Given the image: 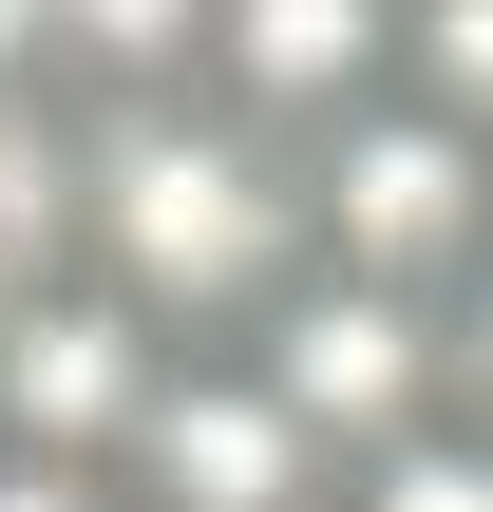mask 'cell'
I'll list each match as a JSON object with an SVG mask.
<instances>
[{
    "label": "cell",
    "instance_id": "6da1fadb",
    "mask_svg": "<svg viewBox=\"0 0 493 512\" xmlns=\"http://www.w3.org/2000/svg\"><path fill=\"white\" fill-rule=\"evenodd\" d=\"M76 266L171 342H247L304 285V152L247 133L228 95L76 114Z\"/></svg>",
    "mask_w": 493,
    "mask_h": 512
},
{
    "label": "cell",
    "instance_id": "7a4b0ae2",
    "mask_svg": "<svg viewBox=\"0 0 493 512\" xmlns=\"http://www.w3.org/2000/svg\"><path fill=\"white\" fill-rule=\"evenodd\" d=\"M304 266L399 285V304H475L493 285V152L456 114H418V95L304 133Z\"/></svg>",
    "mask_w": 493,
    "mask_h": 512
},
{
    "label": "cell",
    "instance_id": "3957f363",
    "mask_svg": "<svg viewBox=\"0 0 493 512\" xmlns=\"http://www.w3.org/2000/svg\"><path fill=\"white\" fill-rule=\"evenodd\" d=\"M247 361H266V399H285L342 475L456 418V304H399V285H342V266H304V285L247 323Z\"/></svg>",
    "mask_w": 493,
    "mask_h": 512
},
{
    "label": "cell",
    "instance_id": "277c9868",
    "mask_svg": "<svg viewBox=\"0 0 493 512\" xmlns=\"http://www.w3.org/2000/svg\"><path fill=\"white\" fill-rule=\"evenodd\" d=\"M114 494H133V512H342V456L266 399V361H247V342H190V361H171V399L133 418Z\"/></svg>",
    "mask_w": 493,
    "mask_h": 512
},
{
    "label": "cell",
    "instance_id": "5b68a950",
    "mask_svg": "<svg viewBox=\"0 0 493 512\" xmlns=\"http://www.w3.org/2000/svg\"><path fill=\"white\" fill-rule=\"evenodd\" d=\"M171 361H190V342H171V323H133L95 266H76V285H38V304L0 323V456H76V475H114V456H133V418L171 399Z\"/></svg>",
    "mask_w": 493,
    "mask_h": 512
},
{
    "label": "cell",
    "instance_id": "8992f818",
    "mask_svg": "<svg viewBox=\"0 0 493 512\" xmlns=\"http://www.w3.org/2000/svg\"><path fill=\"white\" fill-rule=\"evenodd\" d=\"M209 95L304 152V133H342V114L399 95V0H228L209 19Z\"/></svg>",
    "mask_w": 493,
    "mask_h": 512
},
{
    "label": "cell",
    "instance_id": "52a82bcc",
    "mask_svg": "<svg viewBox=\"0 0 493 512\" xmlns=\"http://www.w3.org/2000/svg\"><path fill=\"white\" fill-rule=\"evenodd\" d=\"M209 19H228V0H38V95H57V114L209 95Z\"/></svg>",
    "mask_w": 493,
    "mask_h": 512
},
{
    "label": "cell",
    "instance_id": "ba28073f",
    "mask_svg": "<svg viewBox=\"0 0 493 512\" xmlns=\"http://www.w3.org/2000/svg\"><path fill=\"white\" fill-rule=\"evenodd\" d=\"M76 285V114L57 95H0V323Z\"/></svg>",
    "mask_w": 493,
    "mask_h": 512
},
{
    "label": "cell",
    "instance_id": "9c48e42d",
    "mask_svg": "<svg viewBox=\"0 0 493 512\" xmlns=\"http://www.w3.org/2000/svg\"><path fill=\"white\" fill-rule=\"evenodd\" d=\"M399 95L493 152V0H399Z\"/></svg>",
    "mask_w": 493,
    "mask_h": 512
},
{
    "label": "cell",
    "instance_id": "30bf717a",
    "mask_svg": "<svg viewBox=\"0 0 493 512\" xmlns=\"http://www.w3.org/2000/svg\"><path fill=\"white\" fill-rule=\"evenodd\" d=\"M342 512H493V437L475 418H437V437H399V456H361Z\"/></svg>",
    "mask_w": 493,
    "mask_h": 512
},
{
    "label": "cell",
    "instance_id": "8fae6325",
    "mask_svg": "<svg viewBox=\"0 0 493 512\" xmlns=\"http://www.w3.org/2000/svg\"><path fill=\"white\" fill-rule=\"evenodd\" d=\"M456 418H475V437H493V285H475V304H456Z\"/></svg>",
    "mask_w": 493,
    "mask_h": 512
}]
</instances>
